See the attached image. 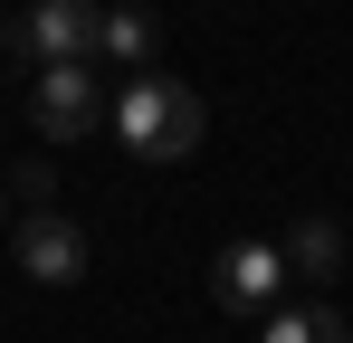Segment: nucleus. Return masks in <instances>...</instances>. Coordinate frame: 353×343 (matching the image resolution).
Masks as SVG:
<instances>
[{"label": "nucleus", "mask_w": 353, "mask_h": 343, "mask_svg": "<svg viewBox=\"0 0 353 343\" xmlns=\"http://www.w3.org/2000/svg\"><path fill=\"white\" fill-rule=\"evenodd\" d=\"M10 258H19V277L29 286H86V267H96V248H86V229L67 220V210H19L10 220Z\"/></svg>", "instance_id": "20e7f679"}, {"label": "nucleus", "mask_w": 353, "mask_h": 343, "mask_svg": "<svg viewBox=\"0 0 353 343\" xmlns=\"http://www.w3.org/2000/svg\"><path fill=\"white\" fill-rule=\"evenodd\" d=\"M0 229H10V191H0Z\"/></svg>", "instance_id": "9d476101"}, {"label": "nucleus", "mask_w": 353, "mask_h": 343, "mask_svg": "<svg viewBox=\"0 0 353 343\" xmlns=\"http://www.w3.org/2000/svg\"><path fill=\"white\" fill-rule=\"evenodd\" d=\"M277 258H287V286H325L334 267H344V229L315 210V220H296L287 238H277Z\"/></svg>", "instance_id": "0eeeda50"}, {"label": "nucleus", "mask_w": 353, "mask_h": 343, "mask_svg": "<svg viewBox=\"0 0 353 343\" xmlns=\"http://www.w3.org/2000/svg\"><path fill=\"white\" fill-rule=\"evenodd\" d=\"M105 124H115V143L134 163H191L201 134H210V105H201L181 76L143 67V76H124L115 96H105Z\"/></svg>", "instance_id": "f257e3e1"}, {"label": "nucleus", "mask_w": 353, "mask_h": 343, "mask_svg": "<svg viewBox=\"0 0 353 343\" xmlns=\"http://www.w3.org/2000/svg\"><path fill=\"white\" fill-rule=\"evenodd\" d=\"M277 295H287L277 238H230V248L210 258V305H220V315H268Z\"/></svg>", "instance_id": "39448f33"}, {"label": "nucleus", "mask_w": 353, "mask_h": 343, "mask_svg": "<svg viewBox=\"0 0 353 343\" xmlns=\"http://www.w3.org/2000/svg\"><path fill=\"white\" fill-rule=\"evenodd\" d=\"M0 191H10V210H48V191H58V172H48V163H19L10 181H0Z\"/></svg>", "instance_id": "1a4fd4ad"}, {"label": "nucleus", "mask_w": 353, "mask_h": 343, "mask_svg": "<svg viewBox=\"0 0 353 343\" xmlns=\"http://www.w3.org/2000/svg\"><path fill=\"white\" fill-rule=\"evenodd\" d=\"M96 67H115V76L163 67V29H153L143 0H96Z\"/></svg>", "instance_id": "423d86ee"}, {"label": "nucleus", "mask_w": 353, "mask_h": 343, "mask_svg": "<svg viewBox=\"0 0 353 343\" xmlns=\"http://www.w3.org/2000/svg\"><path fill=\"white\" fill-rule=\"evenodd\" d=\"M0 57H19V67L96 57V0H29L19 19H0Z\"/></svg>", "instance_id": "7ed1b4c3"}, {"label": "nucleus", "mask_w": 353, "mask_h": 343, "mask_svg": "<svg viewBox=\"0 0 353 343\" xmlns=\"http://www.w3.org/2000/svg\"><path fill=\"white\" fill-rule=\"evenodd\" d=\"M258 343H353V324L334 305H315V295H277L258 315Z\"/></svg>", "instance_id": "6e6552de"}, {"label": "nucleus", "mask_w": 353, "mask_h": 343, "mask_svg": "<svg viewBox=\"0 0 353 343\" xmlns=\"http://www.w3.org/2000/svg\"><path fill=\"white\" fill-rule=\"evenodd\" d=\"M96 76H105L96 57L29 67V76H19V114H29V134H39V143H86V134L105 124V86H96Z\"/></svg>", "instance_id": "f03ea898"}]
</instances>
